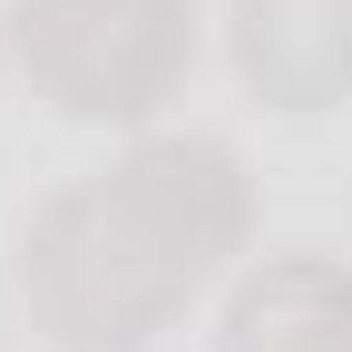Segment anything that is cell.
<instances>
[{
	"label": "cell",
	"mask_w": 352,
	"mask_h": 352,
	"mask_svg": "<svg viewBox=\"0 0 352 352\" xmlns=\"http://www.w3.org/2000/svg\"><path fill=\"white\" fill-rule=\"evenodd\" d=\"M245 226H254L245 157L196 127H157L108 176H78L30 215L20 303L59 352H138L245 245Z\"/></svg>",
	"instance_id": "1"
},
{
	"label": "cell",
	"mask_w": 352,
	"mask_h": 352,
	"mask_svg": "<svg viewBox=\"0 0 352 352\" xmlns=\"http://www.w3.org/2000/svg\"><path fill=\"white\" fill-rule=\"evenodd\" d=\"M235 78L264 108L314 118L352 98V0H226Z\"/></svg>",
	"instance_id": "3"
},
{
	"label": "cell",
	"mask_w": 352,
	"mask_h": 352,
	"mask_svg": "<svg viewBox=\"0 0 352 352\" xmlns=\"http://www.w3.org/2000/svg\"><path fill=\"white\" fill-rule=\"evenodd\" d=\"M226 352H352V264L274 254L226 303Z\"/></svg>",
	"instance_id": "4"
},
{
	"label": "cell",
	"mask_w": 352,
	"mask_h": 352,
	"mask_svg": "<svg viewBox=\"0 0 352 352\" xmlns=\"http://www.w3.org/2000/svg\"><path fill=\"white\" fill-rule=\"evenodd\" d=\"M10 59L59 118L138 127L196 59V0H10Z\"/></svg>",
	"instance_id": "2"
}]
</instances>
